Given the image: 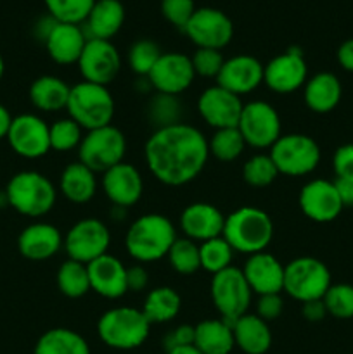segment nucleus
<instances>
[{
  "instance_id": "13d9d810",
  "label": "nucleus",
  "mask_w": 353,
  "mask_h": 354,
  "mask_svg": "<svg viewBox=\"0 0 353 354\" xmlns=\"http://www.w3.org/2000/svg\"><path fill=\"white\" fill-rule=\"evenodd\" d=\"M127 209H128V207L113 206V211H111V216H113V220H116V221L123 220V218L127 216Z\"/></svg>"
},
{
  "instance_id": "aec40b11",
  "label": "nucleus",
  "mask_w": 353,
  "mask_h": 354,
  "mask_svg": "<svg viewBox=\"0 0 353 354\" xmlns=\"http://www.w3.org/2000/svg\"><path fill=\"white\" fill-rule=\"evenodd\" d=\"M263 68L265 66L253 55H234L224 62L217 82L228 92L242 95V93H249L258 88L260 83L263 82Z\"/></svg>"
},
{
  "instance_id": "c85d7f7f",
  "label": "nucleus",
  "mask_w": 353,
  "mask_h": 354,
  "mask_svg": "<svg viewBox=\"0 0 353 354\" xmlns=\"http://www.w3.org/2000/svg\"><path fill=\"white\" fill-rule=\"evenodd\" d=\"M343 95L341 82L332 73H317L305 83V102L314 113H331Z\"/></svg>"
},
{
  "instance_id": "ea45409f",
  "label": "nucleus",
  "mask_w": 353,
  "mask_h": 354,
  "mask_svg": "<svg viewBox=\"0 0 353 354\" xmlns=\"http://www.w3.org/2000/svg\"><path fill=\"white\" fill-rule=\"evenodd\" d=\"M48 16L57 23L80 24L85 23L96 0H44Z\"/></svg>"
},
{
  "instance_id": "1a4fd4ad",
  "label": "nucleus",
  "mask_w": 353,
  "mask_h": 354,
  "mask_svg": "<svg viewBox=\"0 0 353 354\" xmlns=\"http://www.w3.org/2000/svg\"><path fill=\"white\" fill-rule=\"evenodd\" d=\"M270 158L277 171L289 176H303L314 171L320 162L318 144L308 135H280L270 147Z\"/></svg>"
},
{
  "instance_id": "4be33fe9",
  "label": "nucleus",
  "mask_w": 353,
  "mask_h": 354,
  "mask_svg": "<svg viewBox=\"0 0 353 354\" xmlns=\"http://www.w3.org/2000/svg\"><path fill=\"white\" fill-rule=\"evenodd\" d=\"M90 279V289L107 299H118L128 292L127 268L118 258L102 254L87 265Z\"/></svg>"
},
{
  "instance_id": "412c9836",
  "label": "nucleus",
  "mask_w": 353,
  "mask_h": 354,
  "mask_svg": "<svg viewBox=\"0 0 353 354\" xmlns=\"http://www.w3.org/2000/svg\"><path fill=\"white\" fill-rule=\"evenodd\" d=\"M102 190L114 206L130 207L142 197L144 182L135 166L120 162L102 173Z\"/></svg>"
},
{
  "instance_id": "0eeeda50",
  "label": "nucleus",
  "mask_w": 353,
  "mask_h": 354,
  "mask_svg": "<svg viewBox=\"0 0 353 354\" xmlns=\"http://www.w3.org/2000/svg\"><path fill=\"white\" fill-rule=\"evenodd\" d=\"M80 162L93 173H106L113 166L123 162L127 154V138L123 131L113 124L90 130L80 144Z\"/></svg>"
},
{
  "instance_id": "b1692460",
  "label": "nucleus",
  "mask_w": 353,
  "mask_h": 354,
  "mask_svg": "<svg viewBox=\"0 0 353 354\" xmlns=\"http://www.w3.org/2000/svg\"><path fill=\"white\" fill-rule=\"evenodd\" d=\"M62 248V235L51 223H31L17 237V251L30 261H45Z\"/></svg>"
},
{
  "instance_id": "9d476101",
  "label": "nucleus",
  "mask_w": 353,
  "mask_h": 354,
  "mask_svg": "<svg viewBox=\"0 0 353 354\" xmlns=\"http://www.w3.org/2000/svg\"><path fill=\"white\" fill-rule=\"evenodd\" d=\"M251 294L253 290L246 282L244 273L235 266L215 273L211 280V299L215 308L221 315V320L230 325L246 315L251 303Z\"/></svg>"
},
{
  "instance_id": "20e7f679",
  "label": "nucleus",
  "mask_w": 353,
  "mask_h": 354,
  "mask_svg": "<svg viewBox=\"0 0 353 354\" xmlns=\"http://www.w3.org/2000/svg\"><path fill=\"white\" fill-rule=\"evenodd\" d=\"M9 206L28 218H40L52 211L57 192L51 180L38 171H19L6 187Z\"/></svg>"
},
{
  "instance_id": "f704fd0d",
  "label": "nucleus",
  "mask_w": 353,
  "mask_h": 354,
  "mask_svg": "<svg viewBox=\"0 0 353 354\" xmlns=\"http://www.w3.org/2000/svg\"><path fill=\"white\" fill-rule=\"evenodd\" d=\"M57 287L64 296L73 297V299L85 296L89 290H92L87 265L75 259L62 263L57 272Z\"/></svg>"
},
{
  "instance_id": "393cba45",
  "label": "nucleus",
  "mask_w": 353,
  "mask_h": 354,
  "mask_svg": "<svg viewBox=\"0 0 353 354\" xmlns=\"http://www.w3.org/2000/svg\"><path fill=\"white\" fill-rule=\"evenodd\" d=\"M225 216L218 207L208 203H194L180 214V228L190 241H210L220 237Z\"/></svg>"
},
{
  "instance_id": "4c0bfd02",
  "label": "nucleus",
  "mask_w": 353,
  "mask_h": 354,
  "mask_svg": "<svg viewBox=\"0 0 353 354\" xmlns=\"http://www.w3.org/2000/svg\"><path fill=\"white\" fill-rule=\"evenodd\" d=\"M244 138H242L241 131L235 128H221V130L215 131L211 140L208 142L210 147V154L215 156L220 161H234L244 151Z\"/></svg>"
},
{
  "instance_id": "473e14b6",
  "label": "nucleus",
  "mask_w": 353,
  "mask_h": 354,
  "mask_svg": "<svg viewBox=\"0 0 353 354\" xmlns=\"http://www.w3.org/2000/svg\"><path fill=\"white\" fill-rule=\"evenodd\" d=\"M33 354H90V348L78 332L59 327L40 335Z\"/></svg>"
},
{
  "instance_id": "c03bdc74",
  "label": "nucleus",
  "mask_w": 353,
  "mask_h": 354,
  "mask_svg": "<svg viewBox=\"0 0 353 354\" xmlns=\"http://www.w3.org/2000/svg\"><path fill=\"white\" fill-rule=\"evenodd\" d=\"M82 127L75 120H57L51 127V149L57 152L71 151L82 144Z\"/></svg>"
},
{
  "instance_id": "8fccbe9b",
  "label": "nucleus",
  "mask_w": 353,
  "mask_h": 354,
  "mask_svg": "<svg viewBox=\"0 0 353 354\" xmlns=\"http://www.w3.org/2000/svg\"><path fill=\"white\" fill-rule=\"evenodd\" d=\"M194 344V327L192 325H179L176 328H173L172 332H168L163 341L166 353L173 351L176 348H185V346Z\"/></svg>"
},
{
  "instance_id": "864d4df0",
  "label": "nucleus",
  "mask_w": 353,
  "mask_h": 354,
  "mask_svg": "<svg viewBox=\"0 0 353 354\" xmlns=\"http://www.w3.org/2000/svg\"><path fill=\"white\" fill-rule=\"evenodd\" d=\"M334 187L338 190V196L341 199L343 207H353V180L336 178Z\"/></svg>"
},
{
  "instance_id": "7ed1b4c3",
  "label": "nucleus",
  "mask_w": 353,
  "mask_h": 354,
  "mask_svg": "<svg viewBox=\"0 0 353 354\" xmlns=\"http://www.w3.org/2000/svg\"><path fill=\"white\" fill-rule=\"evenodd\" d=\"M176 241L175 227L163 214H144L128 228L125 245L128 254L142 263L158 261L168 254L170 248Z\"/></svg>"
},
{
  "instance_id": "39448f33",
  "label": "nucleus",
  "mask_w": 353,
  "mask_h": 354,
  "mask_svg": "<svg viewBox=\"0 0 353 354\" xmlns=\"http://www.w3.org/2000/svg\"><path fill=\"white\" fill-rule=\"evenodd\" d=\"M149 324L142 310L121 306L106 311L99 318L97 324V334L100 341L113 349L130 351V349L141 348L149 337Z\"/></svg>"
},
{
  "instance_id": "a19ab883",
  "label": "nucleus",
  "mask_w": 353,
  "mask_h": 354,
  "mask_svg": "<svg viewBox=\"0 0 353 354\" xmlns=\"http://www.w3.org/2000/svg\"><path fill=\"white\" fill-rule=\"evenodd\" d=\"M327 313L339 320L353 318V286L350 283H334L322 297Z\"/></svg>"
},
{
  "instance_id": "f03ea898",
  "label": "nucleus",
  "mask_w": 353,
  "mask_h": 354,
  "mask_svg": "<svg viewBox=\"0 0 353 354\" xmlns=\"http://www.w3.org/2000/svg\"><path fill=\"white\" fill-rule=\"evenodd\" d=\"M221 237L234 251L251 256L263 252L272 242L273 223L269 214L258 207H239L225 218Z\"/></svg>"
},
{
  "instance_id": "09e8293b",
  "label": "nucleus",
  "mask_w": 353,
  "mask_h": 354,
  "mask_svg": "<svg viewBox=\"0 0 353 354\" xmlns=\"http://www.w3.org/2000/svg\"><path fill=\"white\" fill-rule=\"evenodd\" d=\"M334 173L338 178L353 180V144L341 145L332 158Z\"/></svg>"
},
{
  "instance_id": "79ce46f5",
  "label": "nucleus",
  "mask_w": 353,
  "mask_h": 354,
  "mask_svg": "<svg viewBox=\"0 0 353 354\" xmlns=\"http://www.w3.org/2000/svg\"><path fill=\"white\" fill-rule=\"evenodd\" d=\"M275 165H273L270 154H256L251 159H248L242 168V178L251 187H266L277 178Z\"/></svg>"
},
{
  "instance_id": "72a5a7b5",
  "label": "nucleus",
  "mask_w": 353,
  "mask_h": 354,
  "mask_svg": "<svg viewBox=\"0 0 353 354\" xmlns=\"http://www.w3.org/2000/svg\"><path fill=\"white\" fill-rule=\"evenodd\" d=\"M182 299L172 287H156L145 297L142 313L147 318L149 324H165L172 322L179 315Z\"/></svg>"
},
{
  "instance_id": "a211bd4d",
  "label": "nucleus",
  "mask_w": 353,
  "mask_h": 354,
  "mask_svg": "<svg viewBox=\"0 0 353 354\" xmlns=\"http://www.w3.org/2000/svg\"><path fill=\"white\" fill-rule=\"evenodd\" d=\"M308 68L300 48H289L263 68V82L277 93H289L307 83Z\"/></svg>"
},
{
  "instance_id": "e433bc0d",
  "label": "nucleus",
  "mask_w": 353,
  "mask_h": 354,
  "mask_svg": "<svg viewBox=\"0 0 353 354\" xmlns=\"http://www.w3.org/2000/svg\"><path fill=\"white\" fill-rule=\"evenodd\" d=\"M232 254H234V249L230 248V244L221 235L220 237L210 239V241H204L199 245L201 268L215 275V273L230 266Z\"/></svg>"
},
{
  "instance_id": "6e6552de",
  "label": "nucleus",
  "mask_w": 353,
  "mask_h": 354,
  "mask_svg": "<svg viewBox=\"0 0 353 354\" xmlns=\"http://www.w3.org/2000/svg\"><path fill=\"white\" fill-rule=\"evenodd\" d=\"M331 286V272L320 259L303 256L284 266V290L300 303L322 299Z\"/></svg>"
},
{
  "instance_id": "bf43d9fd",
  "label": "nucleus",
  "mask_w": 353,
  "mask_h": 354,
  "mask_svg": "<svg viewBox=\"0 0 353 354\" xmlns=\"http://www.w3.org/2000/svg\"><path fill=\"white\" fill-rule=\"evenodd\" d=\"M3 207H9V199H7L6 190H0V209H3Z\"/></svg>"
},
{
  "instance_id": "5701e85b",
  "label": "nucleus",
  "mask_w": 353,
  "mask_h": 354,
  "mask_svg": "<svg viewBox=\"0 0 353 354\" xmlns=\"http://www.w3.org/2000/svg\"><path fill=\"white\" fill-rule=\"evenodd\" d=\"M242 273L253 292L258 296L280 294V290H284V266L269 252L263 251L249 256Z\"/></svg>"
},
{
  "instance_id": "bb28decb",
  "label": "nucleus",
  "mask_w": 353,
  "mask_h": 354,
  "mask_svg": "<svg viewBox=\"0 0 353 354\" xmlns=\"http://www.w3.org/2000/svg\"><path fill=\"white\" fill-rule=\"evenodd\" d=\"M235 346L246 354H265L272 346L269 324L258 315H242L232 324Z\"/></svg>"
},
{
  "instance_id": "2f4dec72",
  "label": "nucleus",
  "mask_w": 353,
  "mask_h": 354,
  "mask_svg": "<svg viewBox=\"0 0 353 354\" xmlns=\"http://www.w3.org/2000/svg\"><path fill=\"white\" fill-rule=\"evenodd\" d=\"M59 187H61L62 196L71 201V203H89L96 196L97 190L96 173L87 168L83 162H71L61 173Z\"/></svg>"
},
{
  "instance_id": "dca6fc26",
  "label": "nucleus",
  "mask_w": 353,
  "mask_h": 354,
  "mask_svg": "<svg viewBox=\"0 0 353 354\" xmlns=\"http://www.w3.org/2000/svg\"><path fill=\"white\" fill-rule=\"evenodd\" d=\"M194 76L196 73L190 57L180 52H166L158 59L147 78L158 92L179 95L192 85Z\"/></svg>"
},
{
  "instance_id": "6e6d98bb",
  "label": "nucleus",
  "mask_w": 353,
  "mask_h": 354,
  "mask_svg": "<svg viewBox=\"0 0 353 354\" xmlns=\"http://www.w3.org/2000/svg\"><path fill=\"white\" fill-rule=\"evenodd\" d=\"M10 123H12V116H10L9 109H7L6 106H2V104H0V140L7 138Z\"/></svg>"
},
{
  "instance_id": "f257e3e1",
  "label": "nucleus",
  "mask_w": 353,
  "mask_h": 354,
  "mask_svg": "<svg viewBox=\"0 0 353 354\" xmlns=\"http://www.w3.org/2000/svg\"><path fill=\"white\" fill-rule=\"evenodd\" d=\"M210 147L204 135L190 124L159 128L145 144V161L161 183L180 187L192 182L204 169Z\"/></svg>"
},
{
  "instance_id": "49530a36",
  "label": "nucleus",
  "mask_w": 353,
  "mask_h": 354,
  "mask_svg": "<svg viewBox=\"0 0 353 354\" xmlns=\"http://www.w3.org/2000/svg\"><path fill=\"white\" fill-rule=\"evenodd\" d=\"M161 12L168 23L183 30L192 14L196 12L194 0H161Z\"/></svg>"
},
{
  "instance_id": "58836bf2",
  "label": "nucleus",
  "mask_w": 353,
  "mask_h": 354,
  "mask_svg": "<svg viewBox=\"0 0 353 354\" xmlns=\"http://www.w3.org/2000/svg\"><path fill=\"white\" fill-rule=\"evenodd\" d=\"M166 256L172 268L182 275H192L201 268L199 245L194 244L190 239H176Z\"/></svg>"
},
{
  "instance_id": "9b49d317",
  "label": "nucleus",
  "mask_w": 353,
  "mask_h": 354,
  "mask_svg": "<svg viewBox=\"0 0 353 354\" xmlns=\"http://www.w3.org/2000/svg\"><path fill=\"white\" fill-rule=\"evenodd\" d=\"M237 130L251 147H272L280 137V118L272 104L265 100H253L242 107Z\"/></svg>"
},
{
  "instance_id": "7c9ffc66",
  "label": "nucleus",
  "mask_w": 353,
  "mask_h": 354,
  "mask_svg": "<svg viewBox=\"0 0 353 354\" xmlns=\"http://www.w3.org/2000/svg\"><path fill=\"white\" fill-rule=\"evenodd\" d=\"M71 86L64 80L52 75H44L35 80L30 86V100L37 109L55 113L68 106Z\"/></svg>"
},
{
  "instance_id": "2eb2a0df",
  "label": "nucleus",
  "mask_w": 353,
  "mask_h": 354,
  "mask_svg": "<svg viewBox=\"0 0 353 354\" xmlns=\"http://www.w3.org/2000/svg\"><path fill=\"white\" fill-rule=\"evenodd\" d=\"M78 68L85 82L107 86L116 80L121 69L120 52L111 40L89 38L78 61Z\"/></svg>"
},
{
  "instance_id": "cd10ccee",
  "label": "nucleus",
  "mask_w": 353,
  "mask_h": 354,
  "mask_svg": "<svg viewBox=\"0 0 353 354\" xmlns=\"http://www.w3.org/2000/svg\"><path fill=\"white\" fill-rule=\"evenodd\" d=\"M125 23V7L120 0H96L87 16L85 24L89 38L111 40Z\"/></svg>"
},
{
  "instance_id": "603ef678",
  "label": "nucleus",
  "mask_w": 353,
  "mask_h": 354,
  "mask_svg": "<svg viewBox=\"0 0 353 354\" xmlns=\"http://www.w3.org/2000/svg\"><path fill=\"white\" fill-rule=\"evenodd\" d=\"M303 317L307 318L308 322H320L324 320L325 315H327V308H325L324 301L322 299H314V301H307L303 303Z\"/></svg>"
},
{
  "instance_id": "6ab92c4d",
  "label": "nucleus",
  "mask_w": 353,
  "mask_h": 354,
  "mask_svg": "<svg viewBox=\"0 0 353 354\" xmlns=\"http://www.w3.org/2000/svg\"><path fill=\"white\" fill-rule=\"evenodd\" d=\"M300 207L305 216L317 223H329V221L336 220L343 211V204L334 182L322 178L311 180L301 189Z\"/></svg>"
},
{
  "instance_id": "c756f323",
  "label": "nucleus",
  "mask_w": 353,
  "mask_h": 354,
  "mask_svg": "<svg viewBox=\"0 0 353 354\" xmlns=\"http://www.w3.org/2000/svg\"><path fill=\"white\" fill-rule=\"evenodd\" d=\"M194 346L203 354H230L235 348L232 325L225 320H204L194 327Z\"/></svg>"
},
{
  "instance_id": "a878e982",
  "label": "nucleus",
  "mask_w": 353,
  "mask_h": 354,
  "mask_svg": "<svg viewBox=\"0 0 353 354\" xmlns=\"http://www.w3.org/2000/svg\"><path fill=\"white\" fill-rule=\"evenodd\" d=\"M87 40V33L80 24L55 23L44 44L52 61L57 64H75L82 57Z\"/></svg>"
},
{
  "instance_id": "de8ad7c7",
  "label": "nucleus",
  "mask_w": 353,
  "mask_h": 354,
  "mask_svg": "<svg viewBox=\"0 0 353 354\" xmlns=\"http://www.w3.org/2000/svg\"><path fill=\"white\" fill-rule=\"evenodd\" d=\"M282 310L284 301L280 297V294H265V296H260L258 304H256V315L265 322L277 320L282 315Z\"/></svg>"
},
{
  "instance_id": "5fc2aeb1",
  "label": "nucleus",
  "mask_w": 353,
  "mask_h": 354,
  "mask_svg": "<svg viewBox=\"0 0 353 354\" xmlns=\"http://www.w3.org/2000/svg\"><path fill=\"white\" fill-rule=\"evenodd\" d=\"M338 61L343 69L353 73V38L343 41L338 48Z\"/></svg>"
},
{
  "instance_id": "37998d69",
  "label": "nucleus",
  "mask_w": 353,
  "mask_h": 354,
  "mask_svg": "<svg viewBox=\"0 0 353 354\" xmlns=\"http://www.w3.org/2000/svg\"><path fill=\"white\" fill-rule=\"evenodd\" d=\"M161 57V50H159L158 44L152 40H138L128 50V64H130L132 71L137 73L141 76H147L158 59Z\"/></svg>"
},
{
  "instance_id": "052dcab7",
  "label": "nucleus",
  "mask_w": 353,
  "mask_h": 354,
  "mask_svg": "<svg viewBox=\"0 0 353 354\" xmlns=\"http://www.w3.org/2000/svg\"><path fill=\"white\" fill-rule=\"evenodd\" d=\"M3 73H6V62H3L2 54H0V80L3 78Z\"/></svg>"
},
{
  "instance_id": "4468645a",
  "label": "nucleus",
  "mask_w": 353,
  "mask_h": 354,
  "mask_svg": "<svg viewBox=\"0 0 353 354\" xmlns=\"http://www.w3.org/2000/svg\"><path fill=\"white\" fill-rule=\"evenodd\" d=\"M187 37L197 48H224L234 37V24L230 17L213 7L196 9L189 23L183 28Z\"/></svg>"
},
{
  "instance_id": "c9c22d12",
  "label": "nucleus",
  "mask_w": 353,
  "mask_h": 354,
  "mask_svg": "<svg viewBox=\"0 0 353 354\" xmlns=\"http://www.w3.org/2000/svg\"><path fill=\"white\" fill-rule=\"evenodd\" d=\"M183 106L176 95L158 92L149 102V120L159 128L182 123Z\"/></svg>"
},
{
  "instance_id": "f8f14e48",
  "label": "nucleus",
  "mask_w": 353,
  "mask_h": 354,
  "mask_svg": "<svg viewBox=\"0 0 353 354\" xmlns=\"http://www.w3.org/2000/svg\"><path fill=\"white\" fill-rule=\"evenodd\" d=\"M111 244L109 228L97 218H85L69 228L66 235L64 248L69 259L89 265L93 259L107 254Z\"/></svg>"
},
{
  "instance_id": "4d7b16f0",
  "label": "nucleus",
  "mask_w": 353,
  "mask_h": 354,
  "mask_svg": "<svg viewBox=\"0 0 353 354\" xmlns=\"http://www.w3.org/2000/svg\"><path fill=\"white\" fill-rule=\"evenodd\" d=\"M168 354H203L196 346H185V348H176L173 351H170Z\"/></svg>"
},
{
  "instance_id": "3c124183",
  "label": "nucleus",
  "mask_w": 353,
  "mask_h": 354,
  "mask_svg": "<svg viewBox=\"0 0 353 354\" xmlns=\"http://www.w3.org/2000/svg\"><path fill=\"white\" fill-rule=\"evenodd\" d=\"M149 275L144 266H132L127 268V287L134 292H142L147 287Z\"/></svg>"
},
{
  "instance_id": "f3484780",
  "label": "nucleus",
  "mask_w": 353,
  "mask_h": 354,
  "mask_svg": "<svg viewBox=\"0 0 353 354\" xmlns=\"http://www.w3.org/2000/svg\"><path fill=\"white\" fill-rule=\"evenodd\" d=\"M242 107L244 104L241 102V97L220 85L206 88L197 99V111L201 118L217 130L237 127Z\"/></svg>"
},
{
  "instance_id": "a18cd8bd",
  "label": "nucleus",
  "mask_w": 353,
  "mask_h": 354,
  "mask_svg": "<svg viewBox=\"0 0 353 354\" xmlns=\"http://www.w3.org/2000/svg\"><path fill=\"white\" fill-rule=\"evenodd\" d=\"M190 61H192V68L196 75L206 76V78H213V76L217 78L225 59L217 48H197Z\"/></svg>"
},
{
  "instance_id": "ddd939ff",
  "label": "nucleus",
  "mask_w": 353,
  "mask_h": 354,
  "mask_svg": "<svg viewBox=\"0 0 353 354\" xmlns=\"http://www.w3.org/2000/svg\"><path fill=\"white\" fill-rule=\"evenodd\" d=\"M7 142L21 158L38 159L51 151V127L37 114H19L12 118Z\"/></svg>"
},
{
  "instance_id": "423d86ee",
  "label": "nucleus",
  "mask_w": 353,
  "mask_h": 354,
  "mask_svg": "<svg viewBox=\"0 0 353 354\" xmlns=\"http://www.w3.org/2000/svg\"><path fill=\"white\" fill-rule=\"evenodd\" d=\"M71 120L87 130L107 127L114 116V99L107 86L82 82L71 86L68 106Z\"/></svg>"
}]
</instances>
